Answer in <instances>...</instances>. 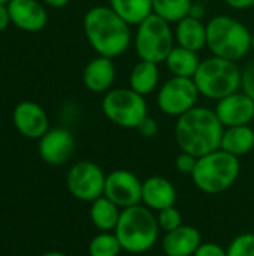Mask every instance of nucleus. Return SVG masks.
<instances>
[{"label": "nucleus", "mask_w": 254, "mask_h": 256, "mask_svg": "<svg viewBox=\"0 0 254 256\" xmlns=\"http://www.w3.org/2000/svg\"><path fill=\"white\" fill-rule=\"evenodd\" d=\"M82 27L90 46L97 56L117 58L133 42L132 26L105 4L90 8L84 15Z\"/></svg>", "instance_id": "f257e3e1"}, {"label": "nucleus", "mask_w": 254, "mask_h": 256, "mask_svg": "<svg viewBox=\"0 0 254 256\" xmlns=\"http://www.w3.org/2000/svg\"><path fill=\"white\" fill-rule=\"evenodd\" d=\"M225 126L211 108L195 106L177 118L175 142L181 152L202 158L220 148Z\"/></svg>", "instance_id": "f03ea898"}, {"label": "nucleus", "mask_w": 254, "mask_h": 256, "mask_svg": "<svg viewBox=\"0 0 254 256\" xmlns=\"http://www.w3.org/2000/svg\"><path fill=\"white\" fill-rule=\"evenodd\" d=\"M250 28L231 15H216L207 21V48L211 56L240 62L252 52Z\"/></svg>", "instance_id": "7ed1b4c3"}, {"label": "nucleus", "mask_w": 254, "mask_h": 256, "mask_svg": "<svg viewBox=\"0 0 254 256\" xmlns=\"http://www.w3.org/2000/svg\"><path fill=\"white\" fill-rule=\"evenodd\" d=\"M114 232L124 252L141 255L156 246L160 226L156 213L144 204H138L121 210Z\"/></svg>", "instance_id": "20e7f679"}, {"label": "nucleus", "mask_w": 254, "mask_h": 256, "mask_svg": "<svg viewBox=\"0 0 254 256\" xmlns=\"http://www.w3.org/2000/svg\"><path fill=\"white\" fill-rule=\"evenodd\" d=\"M241 172L240 158L219 148L198 158L196 168L190 176L193 184L204 194L217 195L229 190Z\"/></svg>", "instance_id": "39448f33"}, {"label": "nucleus", "mask_w": 254, "mask_h": 256, "mask_svg": "<svg viewBox=\"0 0 254 256\" xmlns=\"http://www.w3.org/2000/svg\"><path fill=\"white\" fill-rule=\"evenodd\" d=\"M243 69L237 62L211 56L201 62L193 76L201 96L211 100H220L241 90Z\"/></svg>", "instance_id": "423d86ee"}, {"label": "nucleus", "mask_w": 254, "mask_h": 256, "mask_svg": "<svg viewBox=\"0 0 254 256\" xmlns=\"http://www.w3.org/2000/svg\"><path fill=\"white\" fill-rule=\"evenodd\" d=\"M175 45L172 24L162 16L153 14L136 26L133 46L139 60H147L157 64L165 63Z\"/></svg>", "instance_id": "0eeeda50"}, {"label": "nucleus", "mask_w": 254, "mask_h": 256, "mask_svg": "<svg viewBox=\"0 0 254 256\" xmlns=\"http://www.w3.org/2000/svg\"><path fill=\"white\" fill-rule=\"evenodd\" d=\"M103 116L123 129H136L148 116V104L144 96L130 87L111 88L102 99Z\"/></svg>", "instance_id": "6e6552de"}, {"label": "nucleus", "mask_w": 254, "mask_h": 256, "mask_svg": "<svg viewBox=\"0 0 254 256\" xmlns=\"http://www.w3.org/2000/svg\"><path fill=\"white\" fill-rule=\"evenodd\" d=\"M201 93L193 78L171 76L157 88L156 102L165 116L178 118L195 108Z\"/></svg>", "instance_id": "1a4fd4ad"}, {"label": "nucleus", "mask_w": 254, "mask_h": 256, "mask_svg": "<svg viewBox=\"0 0 254 256\" xmlns=\"http://www.w3.org/2000/svg\"><path fill=\"white\" fill-rule=\"evenodd\" d=\"M105 180L106 174L97 164L91 160H81L70 166L66 177V186L73 198L91 204L97 198L103 196Z\"/></svg>", "instance_id": "9d476101"}, {"label": "nucleus", "mask_w": 254, "mask_h": 256, "mask_svg": "<svg viewBox=\"0 0 254 256\" xmlns=\"http://www.w3.org/2000/svg\"><path fill=\"white\" fill-rule=\"evenodd\" d=\"M103 196L121 210L138 206L142 201V182L129 170H114L106 174Z\"/></svg>", "instance_id": "9b49d317"}, {"label": "nucleus", "mask_w": 254, "mask_h": 256, "mask_svg": "<svg viewBox=\"0 0 254 256\" xmlns=\"http://www.w3.org/2000/svg\"><path fill=\"white\" fill-rule=\"evenodd\" d=\"M37 152L40 159L52 166L64 165L75 152V138L69 129L54 128L39 140Z\"/></svg>", "instance_id": "f8f14e48"}, {"label": "nucleus", "mask_w": 254, "mask_h": 256, "mask_svg": "<svg viewBox=\"0 0 254 256\" xmlns=\"http://www.w3.org/2000/svg\"><path fill=\"white\" fill-rule=\"evenodd\" d=\"M214 111L225 128L250 124L254 120V100L243 90H238L217 100Z\"/></svg>", "instance_id": "ddd939ff"}, {"label": "nucleus", "mask_w": 254, "mask_h": 256, "mask_svg": "<svg viewBox=\"0 0 254 256\" xmlns=\"http://www.w3.org/2000/svg\"><path fill=\"white\" fill-rule=\"evenodd\" d=\"M15 129L25 138L40 140L49 129V122L45 110L30 100L19 102L12 112Z\"/></svg>", "instance_id": "4468645a"}, {"label": "nucleus", "mask_w": 254, "mask_h": 256, "mask_svg": "<svg viewBox=\"0 0 254 256\" xmlns=\"http://www.w3.org/2000/svg\"><path fill=\"white\" fill-rule=\"evenodd\" d=\"M10 21L24 32H40L48 22V14L40 0H10Z\"/></svg>", "instance_id": "2eb2a0df"}, {"label": "nucleus", "mask_w": 254, "mask_h": 256, "mask_svg": "<svg viewBox=\"0 0 254 256\" xmlns=\"http://www.w3.org/2000/svg\"><path fill=\"white\" fill-rule=\"evenodd\" d=\"M117 78V69L114 58L105 56H96L91 58L82 70V82L87 90L93 93H106L112 88Z\"/></svg>", "instance_id": "dca6fc26"}, {"label": "nucleus", "mask_w": 254, "mask_h": 256, "mask_svg": "<svg viewBox=\"0 0 254 256\" xmlns=\"http://www.w3.org/2000/svg\"><path fill=\"white\" fill-rule=\"evenodd\" d=\"M177 202V189L174 183L162 176H151L142 182V201L154 213L172 207Z\"/></svg>", "instance_id": "f3484780"}, {"label": "nucleus", "mask_w": 254, "mask_h": 256, "mask_svg": "<svg viewBox=\"0 0 254 256\" xmlns=\"http://www.w3.org/2000/svg\"><path fill=\"white\" fill-rule=\"evenodd\" d=\"M201 244L199 230L184 224L171 232H165L162 238V250L166 256H193Z\"/></svg>", "instance_id": "a211bd4d"}, {"label": "nucleus", "mask_w": 254, "mask_h": 256, "mask_svg": "<svg viewBox=\"0 0 254 256\" xmlns=\"http://www.w3.org/2000/svg\"><path fill=\"white\" fill-rule=\"evenodd\" d=\"M175 34V44L192 50V51H202L207 48V22L202 20H198L195 16H184L178 22H175L174 27Z\"/></svg>", "instance_id": "6ab92c4d"}, {"label": "nucleus", "mask_w": 254, "mask_h": 256, "mask_svg": "<svg viewBox=\"0 0 254 256\" xmlns=\"http://www.w3.org/2000/svg\"><path fill=\"white\" fill-rule=\"evenodd\" d=\"M159 64L147 60H139L129 74V87L141 96H148L160 87Z\"/></svg>", "instance_id": "aec40b11"}, {"label": "nucleus", "mask_w": 254, "mask_h": 256, "mask_svg": "<svg viewBox=\"0 0 254 256\" xmlns=\"http://www.w3.org/2000/svg\"><path fill=\"white\" fill-rule=\"evenodd\" d=\"M220 148L237 156H246L254 148V129L250 124L225 128Z\"/></svg>", "instance_id": "412c9836"}, {"label": "nucleus", "mask_w": 254, "mask_h": 256, "mask_svg": "<svg viewBox=\"0 0 254 256\" xmlns=\"http://www.w3.org/2000/svg\"><path fill=\"white\" fill-rule=\"evenodd\" d=\"M199 52L175 45L165 60V64L172 76L193 78L201 64Z\"/></svg>", "instance_id": "4be33fe9"}, {"label": "nucleus", "mask_w": 254, "mask_h": 256, "mask_svg": "<svg viewBox=\"0 0 254 256\" xmlns=\"http://www.w3.org/2000/svg\"><path fill=\"white\" fill-rule=\"evenodd\" d=\"M120 216L121 208L106 196H100L90 204V220L100 232H114Z\"/></svg>", "instance_id": "5701e85b"}, {"label": "nucleus", "mask_w": 254, "mask_h": 256, "mask_svg": "<svg viewBox=\"0 0 254 256\" xmlns=\"http://www.w3.org/2000/svg\"><path fill=\"white\" fill-rule=\"evenodd\" d=\"M108 6L132 27L154 14L153 0H108Z\"/></svg>", "instance_id": "b1692460"}, {"label": "nucleus", "mask_w": 254, "mask_h": 256, "mask_svg": "<svg viewBox=\"0 0 254 256\" xmlns=\"http://www.w3.org/2000/svg\"><path fill=\"white\" fill-rule=\"evenodd\" d=\"M193 0H153V10L171 24L178 22L190 14Z\"/></svg>", "instance_id": "393cba45"}, {"label": "nucleus", "mask_w": 254, "mask_h": 256, "mask_svg": "<svg viewBox=\"0 0 254 256\" xmlns=\"http://www.w3.org/2000/svg\"><path fill=\"white\" fill-rule=\"evenodd\" d=\"M123 248L115 232H100L91 238L88 244L90 256H120Z\"/></svg>", "instance_id": "a878e982"}, {"label": "nucleus", "mask_w": 254, "mask_h": 256, "mask_svg": "<svg viewBox=\"0 0 254 256\" xmlns=\"http://www.w3.org/2000/svg\"><path fill=\"white\" fill-rule=\"evenodd\" d=\"M228 256H254V234L244 232L237 236L226 249Z\"/></svg>", "instance_id": "bb28decb"}, {"label": "nucleus", "mask_w": 254, "mask_h": 256, "mask_svg": "<svg viewBox=\"0 0 254 256\" xmlns=\"http://www.w3.org/2000/svg\"><path fill=\"white\" fill-rule=\"evenodd\" d=\"M156 216H157L160 231L171 232V231H174V230H177V228H180L183 225V216H181L180 210L175 206L157 212Z\"/></svg>", "instance_id": "cd10ccee"}, {"label": "nucleus", "mask_w": 254, "mask_h": 256, "mask_svg": "<svg viewBox=\"0 0 254 256\" xmlns=\"http://www.w3.org/2000/svg\"><path fill=\"white\" fill-rule=\"evenodd\" d=\"M196 164H198V158L190 154V153H186V152H181L177 158H175V168L178 172L181 174H186V176H192L195 168H196Z\"/></svg>", "instance_id": "c85d7f7f"}, {"label": "nucleus", "mask_w": 254, "mask_h": 256, "mask_svg": "<svg viewBox=\"0 0 254 256\" xmlns=\"http://www.w3.org/2000/svg\"><path fill=\"white\" fill-rule=\"evenodd\" d=\"M241 90L249 94L254 100V60L249 62L243 68V78H241Z\"/></svg>", "instance_id": "c756f323"}, {"label": "nucleus", "mask_w": 254, "mask_h": 256, "mask_svg": "<svg viewBox=\"0 0 254 256\" xmlns=\"http://www.w3.org/2000/svg\"><path fill=\"white\" fill-rule=\"evenodd\" d=\"M136 130H138L139 135L144 136V138H153V136H156L157 132H159V123H157V120L153 118L151 116H147V117L138 124Z\"/></svg>", "instance_id": "7c9ffc66"}, {"label": "nucleus", "mask_w": 254, "mask_h": 256, "mask_svg": "<svg viewBox=\"0 0 254 256\" xmlns=\"http://www.w3.org/2000/svg\"><path fill=\"white\" fill-rule=\"evenodd\" d=\"M193 256H228V252L217 243L202 242V244L198 248V250Z\"/></svg>", "instance_id": "2f4dec72"}, {"label": "nucleus", "mask_w": 254, "mask_h": 256, "mask_svg": "<svg viewBox=\"0 0 254 256\" xmlns=\"http://www.w3.org/2000/svg\"><path fill=\"white\" fill-rule=\"evenodd\" d=\"M225 3L235 10H247L254 8V0H225Z\"/></svg>", "instance_id": "473e14b6"}, {"label": "nucleus", "mask_w": 254, "mask_h": 256, "mask_svg": "<svg viewBox=\"0 0 254 256\" xmlns=\"http://www.w3.org/2000/svg\"><path fill=\"white\" fill-rule=\"evenodd\" d=\"M9 24H12V21H10L7 3H0V32L6 30Z\"/></svg>", "instance_id": "72a5a7b5"}, {"label": "nucleus", "mask_w": 254, "mask_h": 256, "mask_svg": "<svg viewBox=\"0 0 254 256\" xmlns=\"http://www.w3.org/2000/svg\"><path fill=\"white\" fill-rule=\"evenodd\" d=\"M190 16H195V18H198V20H202L204 18V15H205V8L201 4V3H196V2H193V4H192V8H190V14H189Z\"/></svg>", "instance_id": "f704fd0d"}, {"label": "nucleus", "mask_w": 254, "mask_h": 256, "mask_svg": "<svg viewBox=\"0 0 254 256\" xmlns=\"http://www.w3.org/2000/svg\"><path fill=\"white\" fill-rule=\"evenodd\" d=\"M42 3L51 6V8H55V9H60V8H64L70 0H40Z\"/></svg>", "instance_id": "c9c22d12"}, {"label": "nucleus", "mask_w": 254, "mask_h": 256, "mask_svg": "<svg viewBox=\"0 0 254 256\" xmlns=\"http://www.w3.org/2000/svg\"><path fill=\"white\" fill-rule=\"evenodd\" d=\"M40 256H66L64 254H61V252H55V250H52V252H46V254H43V255Z\"/></svg>", "instance_id": "e433bc0d"}, {"label": "nucleus", "mask_w": 254, "mask_h": 256, "mask_svg": "<svg viewBox=\"0 0 254 256\" xmlns=\"http://www.w3.org/2000/svg\"><path fill=\"white\" fill-rule=\"evenodd\" d=\"M252 51L254 52V33H253V38H252Z\"/></svg>", "instance_id": "4c0bfd02"}, {"label": "nucleus", "mask_w": 254, "mask_h": 256, "mask_svg": "<svg viewBox=\"0 0 254 256\" xmlns=\"http://www.w3.org/2000/svg\"><path fill=\"white\" fill-rule=\"evenodd\" d=\"M10 0H0V3H9Z\"/></svg>", "instance_id": "58836bf2"}]
</instances>
